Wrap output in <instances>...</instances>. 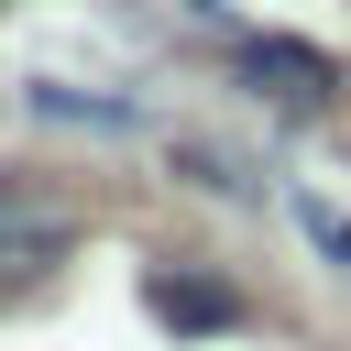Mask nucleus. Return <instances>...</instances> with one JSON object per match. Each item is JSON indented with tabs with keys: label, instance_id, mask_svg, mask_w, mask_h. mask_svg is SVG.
I'll return each instance as SVG.
<instances>
[{
	"label": "nucleus",
	"instance_id": "nucleus-1",
	"mask_svg": "<svg viewBox=\"0 0 351 351\" xmlns=\"http://www.w3.org/2000/svg\"><path fill=\"white\" fill-rule=\"evenodd\" d=\"M66 241H77V219L0 176V274H44V263H66Z\"/></svg>",
	"mask_w": 351,
	"mask_h": 351
},
{
	"label": "nucleus",
	"instance_id": "nucleus-2",
	"mask_svg": "<svg viewBox=\"0 0 351 351\" xmlns=\"http://www.w3.org/2000/svg\"><path fill=\"white\" fill-rule=\"evenodd\" d=\"M143 296H154V318H176V329H230V318H241L230 285H197V274H154Z\"/></svg>",
	"mask_w": 351,
	"mask_h": 351
},
{
	"label": "nucleus",
	"instance_id": "nucleus-3",
	"mask_svg": "<svg viewBox=\"0 0 351 351\" xmlns=\"http://www.w3.org/2000/svg\"><path fill=\"white\" fill-rule=\"evenodd\" d=\"M252 77H274L285 99H329V88H340V66L307 55V44H252Z\"/></svg>",
	"mask_w": 351,
	"mask_h": 351
},
{
	"label": "nucleus",
	"instance_id": "nucleus-4",
	"mask_svg": "<svg viewBox=\"0 0 351 351\" xmlns=\"http://www.w3.org/2000/svg\"><path fill=\"white\" fill-rule=\"evenodd\" d=\"M33 110H55V121H132L121 99H77V88H33Z\"/></svg>",
	"mask_w": 351,
	"mask_h": 351
}]
</instances>
